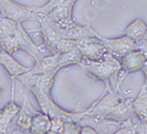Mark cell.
Wrapping results in <instances>:
<instances>
[{
  "mask_svg": "<svg viewBox=\"0 0 147 134\" xmlns=\"http://www.w3.org/2000/svg\"><path fill=\"white\" fill-rule=\"evenodd\" d=\"M0 47L9 54L20 49L24 50L36 60V62L48 56L49 53L44 45L33 42L22 23L4 17L0 19Z\"/></svg>",
  "mask_w": 147,
  "mask_h": 134,
  "instance_id": "1",
  "label": "cell"
},
{
  "mask_svg": "<svg viewBox=\"0 0 147 134\" xmlns=\"http://www.w3.org/2000/svg\"><path fill=\"white\" fill-rule=\"evenodd\" d=\"M79 65L88 74L104 82L109 89L118 90L121 65L116 58L108 53L96 60H82Z\"/></svg>",
  "mask_w": 147,
  "mask_h": 134,
  "instance_id": "2",
  "label": "cell"
},
{
  "mask_svg": "<svg viewBox=\"0 0 147 134\" xmlns=\"http://www.w3.org/2000/svg\"><path fill=\"white\" fill-rule=\"evenodd\" d=\"M27 87L32 91V93L36 97L38 104L43 110L44 114L49 116L51 118L57 117L61 118L64 121H74L76 122L84 117V112H67L60 108L56 105L54 101L51 98V93L45 90H42L33 85H26Z\"/></svg>",
  "mask_w": 147,
  "mask_h": 134,
  "instance_id": "3",
  "label": "cell"
},
{
  "mask_svg": "<svg viewBox=\"0 0 147 134\" xmlns=\"http://www.w3.org/2000/svg\"><path fill=\"white\" fill-rule=\"evenodd\" d=\"M0 11L2 17L18 23L27 20H36L39 17L36 7L22 5L13 0H0Z\"/></svg>",
  "mask_w": 147,
  "mask_h": 134,
  "instance_id": "4",
  "label": "cell"
},
{
  "mask_svg": "<svg viewBox=\"0 0 147 134\" xmlns=\"http://www.w3.org/2000/svg\"><path fill=\"white\" fill-rule=\"evenodd\" d=\"M99 37H84L76 40V48L78 50L82 60H96L108 54L107 49Z\"/></svg>",
  "mask_w": 147,
  "mask_h": 134,
  "instance_id": "5",
  "label": "cell"
},
{
  "mask_svg": "<svg viewBox=\"0 0 147 134\" xmlns=\"http://www.w3.org/2000/svg\"><path fill=\"white\" fill-rule=\"evenodd\" d=\"M122 100L123 97L119 93L118 90L109 89L107 93L96 102L95 105H93L87 111H84V117L90 116L104 118Z\"/></svg>",
  "mask_w": 147,
  "mask_h": 134,
  "instance_id": "6",
  "label": "cell"
},
{
  "mask_svg": "<svg viewBox=\"0 0 147 134\" xmlns=\"http://www.w3.org/2000/svg\"><path fill=\"white\" fill-rule=\"evenodd\" d=\"M36 20L41 26V33L44 40L43 45L51 54H57L56 47L61 40L58 24L50 19L48 15L39 16Z\"/></svg>",
  "mask_w": 147,
  "mask_h": 134,
  "instance_id": "7",
  "label": "cell"
},
{
  "mask_svg": "<svg viewBox=\"0 0 147 134\" xmlns=\"http://www.w3.org/2000/svg\"><path fill=\"white\" fill-rule=\"evenodd\" d=\"M99 37L107 47L108 53L119 60L131 51L138 49V42L126 36L118 38H106L101 36Z\"/></svg>",
  "mask_w": 147,
  "mask_h": 134,
  "instance_id": "8",
  "label": "cell"
},
{
  "mask_svg": "<svg viewBox=\"0 0 147 134\" xmlns=\"http://www.w3.org/2000/svg\"><path fill=\"white\" fill-rule=\"evenodd\" d=\"M78 0H64L56 9L48 14L50 19L60 27H70L75 25L73 20V9Z\"/></svg>",
  "mask_w": 147,
  "mask_h": 134,
  "instance_id": "9",
  "label": "cell"
},
{
  "mask_svg": "<svg viewBox=\"0 0 147 134\" xmlns=\"http://www.w3.org/2000/svg\"><path fill=\"white\" fill-rule=\"evenodd\" d=\"M133 99L132 98L123 99L119 104L115 107L108 115L104 117V119L113 121L116 122H125L130 120L134 116L133 109Z\"/></svg>",
  "mask_w": 147,
  "mask_h": 134,
  "instance_id": "10",
  "label": "cell"
},
{
  "mask_svg": "<svg viewBox=\"0 0 147 134\" xmlns=\"http://www.w3.org/2000/svg\"><path fill=\"white\" fill-rule=\"evenodd\" d=\"M58 58L59 54H51L48 55L42 60L36 61V64L32 68L28 69V72L22 74V76L25 77H30L33 76H40L45 75L49 73L55 72L57 73V65H58Z\"/></svg>",
  "mask_w": 147,
  "mask_h": 134,
  "instance_id": "11",
  "label": "cell"
},
{
  "mask_svg": "<svg viewBox=\"0 0 147 134\" xmlns=\"http://www.w3.org/2000/svg\"><path fill=\"white\" fill-rule=\"evenodd\" d=\"M145 61L146 57L140 49L131 51L120 60L121 70H124L126 73H133L141 70Z\"/></svg>",
  "mask_w": 147,
  "mask_h": 134,
  "instance_id": "12",
  "label": "cell"
},
{
  "mask_svg": "<svg viewBox=\"0 0 147 134\" xmlns=\"http://www.w3.org/2000/svg\"><path fill=\"white\" fill-rule=\"evenodd\" d=\"M20 109V106L11 102L0 110V131L5 134L11 132V125Z\"/></svg>",
  "mask_w": 147,
  "mask_h": 134,
  "instance_id": "13",
  "label": "cell"
},
{
  "mask_svg": "<svg viewBox=\"0 0 147 134\" xmlns=\"http://www.w3.org/2000/svg\"><path fill=\"white\" fill-rule=\"evenodd\" d=\"M0 65H3L10 76L15 78L26 73L29 69L20 64L11 54L7 53L6 51H0Z\"/></svg>",
  "mask_w": 147,
  "mask_h": 134,
  "instance_id": "14",
  "label": "cell"
},
{
  "mask_svg": "<svg viewBox=\"0 0 147 134\" xmlns=\"http://www.w3.org/2000/svg\"><path fill=\"white\" fill-rule=\"evenodd\" d=\"M133 109L136 117L140 120H147V85L144 84L136 98L133 99Z\"/></svg>",
  "mask_w": 147,
  "mask_h": 134,
  "instance_id": "15",
  "label": "cell"
},
{
  "mask_svg": "<svg viewBox=\"0 0 147 134\" xmlns=\"http://www.w3.org/2000/svg\"><path fill=\"white\" fill-rule=\"evenodd\" d=\"M147 26L144 22L141 19H136L126 28L125 36L134 40L135 42H139L144 39V37L146 33Z\"/></svg>",
  "mask_w": 147,
  "mask_h": 134,
  "instance_id": "16",
  "label": "cell"
},
{
  "mask_svg": "<svg viewBox=\"0 0 147 134\" xmlns=\"http://www.w3.org/2000/svg\"><path fill=\"white\" fill-rule=\"evenodd\" d=\"M51 126V117L45 114H37L32 116L29 131L32 134H46Z\"/></svg>",
  "mask_w": 147,
  "mask_h": 134,
  "instance_id": "17",
  "label": "cell"
},
{
  "mask_svg": "<svg viewBox=\"0 0 147 134\" xmlns=\"http://www.w3.org/2000/svg\"><path fill=\"white\" fill-rule=\"evenodd\" d=\"M82 60V58L76 48L67 51L66 53L59 54L57 70L59 71L62 68H65V67L74 65V64L79 65Z\"/></svg>",
  "mask_w": 147,
  "mask_h": 134,
  "instance_id": "18",
  "label": "cell"
},
{
  "mask_svg": "<svg viewBox=\"0 0 147 134\" xmlns=\"http://www.w3.org/2000/svg\"><path fill=\"white\" fill-rule=\"evenodd\" d=\"M31 119H32V116H29L28 113H26L22 109H20L13 121L15 122V125L18 129L22 131H29L31 125Z\"/></svg>",
  "mask_w": 147,
  "mask_h": 134,
  "instance_id": "19",
  "label": "cell"
},
{
  "mask_svg": "<svg viewBox=\"0 0 147 134\" xmlns=\"http://www.w3.org/2000/svg\"><path fill=\"white\" fill-rule=\"evenodd\" d=\"M64 0H50V1L41 7H36V10L39 16H45L51 14L54 9H56Z\"/></svg>",
  "mask_w": 147,
  "mask_h": 134,
  "instance_id": "20",
  "label": "cell"
},
{
  "mask_svg": "<svg viewBox=\"0 0 147 134\" xmlns=\"http://www.w3.org/2000/svg\"><path fill=\"white\" fill-rule=\"evenodd\" d=\"M76 48V41L71 39H61L56 47V53L58 54L66 53L67 51Z\"/></svg>",
  "mask_w": 147,
  "mask_h": 134,
  "instance_id": "21",
  "label": "cell"
},
{
  "mask_svg": "<svg viewBox=\"0 0 147 134\" xmlns=\"http://www.w3.org/2000/svg\"><path fill=\"white\" fill-rule=\"evenodd\" d=\"M65 121L61 118H51V126L46 134H62Z\"/></svg>",
  "mask_w": 147,
  "mask_h": 134,
  "instance_id": "22",
  "label": "cell"
},
{
  "mask_svg": "<svg viewBox=\"0 0 147 134\" xmlns=\"http://www.w3.org/2000/svg\"><path fill=\"white\" fill-rule=\"evenodd\" d=\"M81 128L74 121H65L62 134H80Z\"/></svg>",
  "mask_w": 147,
  "mask_h": 134,
  "instance_id": "23",
  "label": "cell"
},
{
  "mask_svg": "<svg viewBox=\"0 0 147 134\" xmlns=\"http://www.w3.org/2000/svg\"><path fill=\"white\" fill-rule=\"evenodd\" d=\"M130 122L136 134H147V122L146 121H143L138 118V121L136 122H133L131 119H130Z\"/></svg>",
  "mask_w": 147,
  "mask_h": 134,
  "instance_id": "24",
  "label": "cell"
},
{
  "mask_svg": "<svg viewBox=\"0 0 147 134\" xmlns=\"http://www.w3.org/2000/svg\"><path fill=\"white\" fill-rule=\"evenodd\" d=\"M80 134H98L95 128L90 126H83L81 128Z\"/></svg>",
  "mask_w": 147,
  "mask_h": 134,
  "instance_id": "25",
  "label": "cell"
},
{
  "mask_svg": "<svg viewBox=\"0 0 147 134\" xmlns=\"http://www.w3.org/2000/svg\"><path fill=\"white\" fill-rule=\"evenodd\" d=\"M127 132H126V134H136V132L135 131L132 125H131V122L130 120L127 121Z\"/></svg>",
  "mask_w": 147,
  "mask_h": 134,
  "instance_id": "26",
  "label": "cell"
},
{
  "mask_svg": "<svg viewBox=\"0 0 147 134\" xmlns=\"http://www.w3.org/2000/svg\"><path fill=\"white\" fill-rule=\"evenodd\" d=\"M127 125H124V126H121L118 130H116L114 132H113L112 134H126V132H127Z\"/></svg>",
  "mask_w": 147,
  "mask_h": 134,
  "instance_id": "27",
  "label": "cell"
},
{
  "mask_svg": "<svg viewBox=\"0 0 147 134\" xmlns=\"http://www.w3.org/2000/svg\"><path fill=\"white\" fill-rule=\"evenodd\" d=\"M9 134H32L29 131H22L20 129H14V130H12V131L10 132Z\"/></svg>",
  "mask_w": 147,
  "mask_h": 134,
  "instance_id": "28",
  "label": "cell"
},
{
  "mask_svg": "<svg viewBox=\"0 0 147 134\" xmlns=\"http://www.w3.org/2000/svg\"><path fill=\"white\" fill-rule=\"evenodd\" d=\"M142 71H143V74L144 75V78H145V82H144V84L145 85H147V60H146V61H145V63L144 64V66H143V68H142V69H141Z\"/></svg>",
  "mask_w": 147,
  "mask_h": 134,
  "instance_id": "29",
  "label": "cell"
},
{
  "mask_svg": "<svg viewBox=\"0 0 147 134\" xmlns=\"http://www.w3.org/2000/svg\"><path fill=\"white\" fill-rule=\"evenodd\" d=\"M144 42L147 44V30H146V33H145V35H144V39H143Z\"/></svg>",
  "mask_w": 147,
  "mask_h": 134,
  "instance_id": "30",
  "label": "cell"
},
{
  "mask_svg": "<svg viewBox=\"0 0 147 134\" xmlns=\"http://www.w3.org/2000/svg\"><path fill=\"white\" fill-rule=\"evenodd\" d=\"M0 134H5V133H3V132H1V131H0Z\"/></svg>",
  "mask_w": 147,
  "mask_h": 134,
  "instance_id": "31",
  "label": "cell"
},
{
  "mask_svg": "<svg viewBox=\"0 0 147 134\" xmlns=\"http://www.w3.org/2000/svg\"><path fill=\"white\" fill-rule=\"evenodd\" d=\"M1 18H2V15H1V14H0V19H1Z\"/></svg>",
  "mask_w": 147,
  "mask_h": 134,
  "instance_id": "32",
  "label": "cell"
},
{
  "mask_svg": "<svg viewBox=\"0 0 147 134\" xmlns=\"http://www.w3.org/2000/svg\"><path fill=\"white\" fill-rule=\"evenodd\" d=\"M146 122H147V120H146Z\"/></svg>",
  "mask_w": 147,
  "mask_h": 134,
  "instance_id": "33",
  "label": "cell"
}]
</instances>
